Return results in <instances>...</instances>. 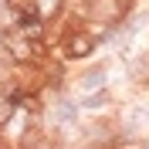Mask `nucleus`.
<instances>
[{
	"mask_svg": "<svg viewBox=\"0 0 149 149\" xmlns=\"http://www.w3.org/2000/svg\"><path fill=\"white\" fill-rule=\"evenodd\" d=\"M98 37L88 34V31H68L65 34V58L68 61H85V58L95 51Z\"/></svg>",
	"mask_w": 149,
	"mask_h": 149,
	"instance_id": "obj_1",
	"label": "nucleus"
}]
</instances>
